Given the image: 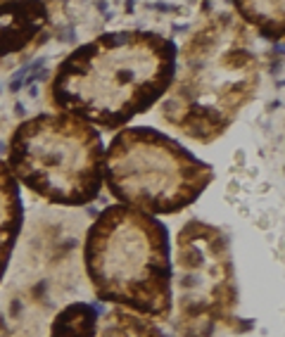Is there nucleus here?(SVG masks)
I'll return each mask as SVG.
<instances>
[{
	"label": "nucleus",
	"mask_w": 285,
	"mask_h": 337,
	"mask_svg": "<svg viewBox=\"0 0 285 337\" xmlns=\"http://www.w3.org/2000/svg\"><path fill=\"white\" fill-rule=\"evenodd\" d=\"M178 48L154 31H107L74 48L50 81L55 112L93 129L121 131L166 95Z\"/></svg>",
	"instance_id": "obj_1"
},
{
	"label": "nucleus",
	"mask_w": 285,
	"mask_h": 337,
	"mask_svg": "<svg viewBox=\"0 0 285 337\" xmlns=\"http://www.w3.org/2000/svg\"><path fill=\"white\" fill-rule=\"evenodd\" d=\"M259 57L250 29L219 12L188 36L176 53V74L159 100V117L190 140L221 138L257 95Z\"/></svg>",
	"instance_id": "obj_2"
},
{
	"label": "nucleus",
	"mask_w": 285,
	"mask_h": 337,
	"mask_svg": "<svg viewBox=\"0 0 285 337\" xmlns=\"http://www.w3.org/2000/svg\"><path fill=\"white\" fill-rule=\"evenodd\" d=\"M81 261L98 302L154 323L171 318V247L159 218L124 204L105 207L86 230Z\"/></svg>",
	"instance_id": "obj_3"
},
{
	"label": "nucleus",
	"mask_w": 285,
	"mask_h": 337,
	"mask_svg": "<svg viewBox=\"0 0 285 337\" xmlns=\"http://www.w3.org/2000/svg\"><path fill=\"white\" fill-rule=\"evenodd\" d=\"M102 162L100 131L62 112L22 121L12 131L5 157L14 181L62 207H83L100 195Z\"/></svg>",
	"instance_id": "obj_4"
},
{
	"label": "nucleus",
	"mask_w": 285,
	"mask_h": 337,
	"mask_svg": "<svg viewBox=\"0 0 285 337\" xmlns=\"http://www.w3.org/2000/svg\"><path fill=\"white\" fill-rule=\"evenodd\" d=\"M212 181L207 162L150 126L117 131L105 150L102 185L119 204L154 218L188 209Z\"/></svg>",
	"instance_id": "obj_5"
},
{
	"label": "nucleus",
	"mask_w": 285,
	"mask_h": 337,
	"mask_svg": "<svg viewBox=\"0 0 285 337\" xmlns=\"http://www.w3.org/2000/svg\"><path fill=\"white\" fill-rule=\"evenodd\" d=\"M171 318L178 337H216L235 328L238 280L228 238L216 226L190 218L176 235Z\"/></svg>",
	"instance_id": "obj_6"
},
{
	"label": "nucleus",
	"mask_w": 285,
	"mask_h": 337,
	"mask_svg": "<svg viewBox=\"0 0 285 337\" xmlns=\"http://www.w3.org/2000/svg\"><path fill=\"white\" fill-rule=\"evenodd\" d=\"M48 24L43 2H0V57L24 50Z\"/></svg>",
	"instance_id": "obj_7"
},
{
	"label": "nucleus",
	"mask_w": 285,
	"mask_h": 337,
	"mask_svg": "<svg viewBox=\"0 0 285 337\" xmlns=\"http://www.w3.org/2000/svg\"><path fill=\"white\" fill-rule=\"evenodd\" d=\"M19 228H22V202L17 181L0 159V280L10 266Z\"/></svg>",
	"instance_id": "obj_8"
},
{
	"label": "nucleus",
	"mask_w": 285,
	"mask_h": 337,
	"mask_svg": "<svg viewBox=\"0 0 285 337\" xmlns=\"http://www.w3.org/2000/svg\"><path fill=\"white\" fill-rule=\"evenodd\" d=\"M98 311L88 302H71L50 318L48 337H98Z\"/></svg>",
	"instance_id": "obj_9"
},
{
	"label": "nucleus",
	"mask_w": 285,
	"mask_h": 337,
	"mask_svg": "<svg viewBox=\"0 0 285 337\" xmlns=\"http://www.w3.org/2000/svg\"><path fill=\"white\" fill-rule=\"evenodd\" d=\"M98 337H164V333L150 318L112 306L98 318Z\"/></svg>",
	"instance_id": "obj_10"
},
{
	"label": "nucleus",
	"mask_w": 285,
	"mask_h": 337,
	"mask_svg": "<svg viewBox=\"0 0 285 337\" xmlns=\"http://www.w3.org/2000/svg\"><path fill=\"white\" fill-rule=\"evenodd\" d=\"M235 17L242 24H250L264 38L283 36V2H233Z\"/></svg>",
	"instance_id": "obj_11"
}]
</instances>
